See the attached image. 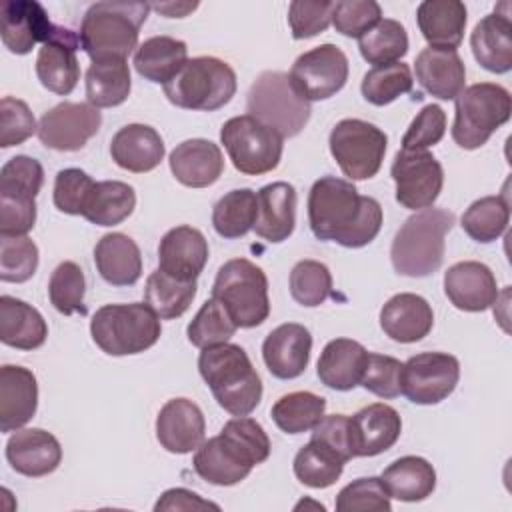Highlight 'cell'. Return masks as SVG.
I'll return each mask as SVG.
<instances>
[{
  "instance_id": "obj_1",
  "label": "cell",
  "mask_w": 512,
  "mask_h": 512,
  "mask_svg": "<svg viewBox=\"0 0 512 512\" xmlns=\"http://www.w3.org/2000/svg\"><path fill=\"white\" fill-rule=\"evenodd\" d=\"M308 222L322 242L362 248L380 232L382 206L372 196H360L350 180L322 176L308 194Z\"/></svg>"
},
{
  "instance_id": "obj_2",
  "label": "cell",
  "mask_w": 512,
  "mask_h": 512,
  "mask_svg": "<svg viewBox=\"0 0 512 512\" xmlns=\"http://www.w3.org/2000/svg\"><path fill=\"white\" fill-rule=\"evenodd\" d=\"M198 370L220 408L232 416H248L262 400V380L246 350L238 344L202 348Z\"/></svg>"
},
{
  "instance_id": "obj_3",
  "label": "cell",
  "mask_w": 512,
  "mask_h": 512,
  "mask_svg": "<svg viewBox=\"0 0 512 512\" xmlns=\"http://www.w3.org/2000/svg\"><path fill=\"white\" fill-rule=\"evenodd\" d=\"M148 2H96L80 22V46L92 62L126 60L138 48L140 26L150 12Z\"/></svg>"
},
{
  "instance_id": "obj_4",
  "label": "cell",
  "mask_w": 512,
  "mask_h": 512,
  "mask_svg": "<svg viewBox=\"0 0 512 512\" xmlns=\"http://www.w3.org/2000/svg\"><path fill=\"white\" fill-rule=\"evenodd\" d=\"M454 214L442 208H424L400 226L390 246V260L398 274L424 278L444 260V238L454 226Z\"/></svg>"
},
{
  "instance_id": "obj_5",
  "label": "cell",
  "mask_w": 512,
  "mask_h": 512,
  "mask_svg": "<svg viewBox=\"0 0 512 512\" xmlns=\"http://www.w3.org/2000/svg\"><path fill=\"white\" fill-rule=\"evenodd\" d=\"M90 334L108 356H130L152 348L162 334V326L146 302L106 304L92 316Z\"/></svg>"
},
{
  "instance_id": "obj_6",
  "label": "cell",
  "mask_w": 512,
  "mask_h": 512,
  "mask_svg": "<svg viewBox=\"0 0 512 512\" xmlns=\"http://www.w3.org/2000/svg\"><path fill=\"white\" fill-rule=\"evenodd\" d=\"M162 88L170 104L178 108L214 112L236 94V72L220 58L196 56Z\"/></svg>"
},
{
  "instance_id": "obj_7",
  "label": "cell",
  "mask_w": 512,
  "mask_h": 512,
  "mask_svg": "<svg viewBox=\"0 0 512 512\" xmlns=\"http://www.w3.org/2000/svg\"><path fill=\"white\" fill-rule=\"evenodd\" d=\"M454 102L452 140L464 150L484 146L512 114L510 92L494 82L472 84L464 88Z\"/></svg>"
},
{
  "instance_id": "obj_8",
  "label": "cell",
  "mask_w": 512,
  "mask_h": 512,
  "mask_svg": "<svg viewBox=\"0 0 512 512\" xmlns=\"http://www.w3.org/2000/svg\"><path fill=\"white\" fill-rule=\"evenodd\" d=\"M212 298H216L238 328H256L270 314L268 278L248 258H232L218 268Z\"/></svg>"
},
{
  "instance_id": "obj_9",
  "label": "cell",
  "mask_w": 512,
  "mask_h": 512,
  "mask_svg": "<svg viewBox=\"0 0 512 512\" xmlns=\"http://www.w3.org/2000/svg\"><path fill=\"white\" fill-rule=\"evenodd\" d=\"M248 114L276 130L282 138H292L302 132L310 120V102L302 100L288 74L266 70L256 76L246 98Z\"/></svg>"
},
{
  "instance_id": "obj_10",
  "label": "cell",
  "mask_w": 512,
  "mask_h": 512,
  "mask_svg": "<svg viewBox=\"0 0 512 512\" xmlns=\"http://www.w3.org/2000/svg\"><path fill=\"white\" fill-rule=\"evenodd\" d=\"M220 142L240 174L272 172L282 158L284 138L250 114L234 116L220 128Z\"/></svg>"
},
{
  "instance_id": "obj_11",
  "label": "cell",
  "mask_w": 512,
  "mask_h": 512,
  "mask_svg": "<svg viewBox=\"0 0 512 512\" xmlns=\"http://www.w3.org/2000/svg\"><path fill=\"white\" fill-rule=\"evenodd\" d=\"M330 154L338 162L344 176L352 180H368L378 174L388 136L376 124L360 118H344L336 122L328 138Z\"/></svg>"
},
{
  "instance_id": "obj_12",
  "label": "cell",
  "mask_w": 512,
  "mask_h": 512,
  "mask_svg": "<svg viewBox=\"0 0 512 512\" xmlns=\"http://www.w3.org/2000/svg\"><path fill=\"white\" fill-rule=\"evenodd\" d=\"M460 380V362L446 352H420L400 370V394L410 402L432 406L446 400Z\"/></svg>"
},
{
  "instance_id": "obj_13",
  "label": "cell",
  "mask_w": 512,
  "mask_h": 512,
  "mask_svg": "<svg viewBox=\"0 0 512 512\" xmlns=\"http://www.w3.org/2000/svg\"><path fill=\"white\" fill-rule=\"evenodd\" d=\"M288 78L302 100H328L348 80V58L336 44H320L294 60Z\"/></svg>"
},
{
  "instance_id": "obj_14",
  "label": "cell",
  "mask_w": 512,
  "mask_h": 512,
  "mask_svg": "<svg viewBox=\"0 0 512 512\" xmlns=\"http://www.w3.org/2000/svg\"><path fill=\"white\" fill-rule=\"evenodd\" d=\"M390 176L396 182V202L408 210L430 208L444 184V170L428 150H398Z\"/></svg>"
},
{
  "instance_id": "obj_15",
  "label": "cell",
  "mask_w": 512,
  "mask_h": 512,
  "mask_svg": "<svg viewBox=\"0 0 512 512\" xmlns=\"http://www.w3.org/2000/svg\"><path fill=\"white\" fill-rule=\"evenodd\" d=\"M102 114L88 102H60L38 122L40 142L58 152H76L100 130Z\"/></svg>"
},
{
  "instance_id": "obj_16",
  "label": "cell",
  "mask_w": 512,
  "mask_h": 512,
  "mask_svg": "<svg viewBox=\"0 0 512 512\" xmlns=\"http://www.w3.org/2000/svg\"><path fill=\"white\" fill-rule=\"evenodd\" d=\"M78 48L80 36L70 28L56 24L36 56V76L46 90L66 96L76 88L80 80Z\"/></svg>"
},
{
  "instance_id": "obj_17",
  "label": "cell",
  "mask_w": 512,
  "mask_h": 512,
  "mask_svg": "<svg viewBox=\"0 0 512 512\" xmlns=\"http://www.w3.org/2000/svg\"><path fill=\"white\" fill-rule=\"evenodd\" d=\"M2 44L12 54H28L36 44H44L54 26L44 6L36 0H6L0 10Z\"/></svg>"
},
{
  "instance_id": "obj_18",
  "label": "cell",
  "mask_w": 512,
  "mask_h": 512,
  "mask_svg": "<svg viewBox=\"0 0 512 512\" xmlns=\"http://www.w3.org/2000/svg\"><path fill=\"white\" fill-rule=\"evenodd\" d=\"M444 294L450 304L464 312H484L498 298L492 270L476 260L452 264L444 274Z\"/></svg>"
},
{
  "instance_id": "obj_19",
  "label": "cell",
  "mask_w": 512,
  "mask_h": 512,
  "mask_svg": "<svg viewBox=\"0 0 512 512\" xmlns=\"http://www.w3.org/2000/svg\"><path fill=\"white\" fill-rule=\"evenodd\" d=\"M192 466L202 480L214 486H234L242 482L256 464L234 440L220 432L196 448Z\"/></svg>"
},
{
  "instance_id": "obj_20",
  "label": "cell",
  "mask_w": 512,
  "mask_h": 512,
  "mask_svg": "<svg viewBox=\"0 0 512 512\" xmlns=\"http://www.w3.org/2000/svg\"><path fill=\"white\" fill-rule=\"evenodd\" d=\"M310 330L296 322L276 326L262 344V358L268 372L280 380H292L304 374L310 362Z\"/></svg>"
},
{
  "instance_id": "obj_21",
  "label": "cell",
  "mask_w": 512,
  "mask_h": 512,
  "mask_svg": "<svg viewBox=\"0 0 512 512\" xmlns=\"http://www.w3.org/2000/svg\"><path fill=\"white\" fill-rule=\"evenodd\" d=\"M206 420L198 404L188 398L168 400L156 416V438L172 454H188L204 442Z\"/></svg>"
},
{
  "instance_id": "obj_22",
  "label": "cell",
  "mask_w": 512,
  "mask_h": 512,
  "mask_svg": "<svg viewBox=\"0 0 512 512\" xmlns=\"http://www.w3.org/2000/svg\"><path fill=\"white\" fill-rule=\"evenodd\" d=\"M6 460L18 474L40 478L60 466L62 446L42 428H20L6 442Z\"/></svg>"
},
{
  "instance_id": "obj_23",
  "label": "cell",
  "mask_w": 512,
  "mask_h": 512,
  "mask_svg": "<svg viewBox=\"0 0 512 512\" xmlns=\"http://www.w3.org/2000/svg\"><path fill=\"white\" fill-rule=\"evenodd\" d=\"M208 262V242L198 228L176 226L158 244V268L178 280H196Z\"/></svg>"
},
{
  "instance_id": "obj_24",
  "label": "cell",
  "mask_w": 512,
  "mask_h": 512,
  "mask_svg": "<svg viewBox=\"0 0 512 512\" xmlns=\"http://www.w3.org/2000/svg\"><path fill=\"white\" fill-rule=\"evenodd\" d=\"M402 432L400 414L384 404L374 402L350 416L352 450L356 456H378L390 450Z\"/></svg>"
},
{
  "instance_id": "obj_25",
  "label": "cell",
  "mask_w": 512,
  "mask_h": 512,
  "mask_svg": "<svg viewBox=\"0 0 512 512\" xmlns=\"http://www.w3.org/2000/svg\"><path fill=\"white\" fill-rule=\"evenodd\" d=\"M38 408V382L32 370L4 364L0 368V432L26 426Z\"/></svg>"
},
{
  "instance_id": "obj_26",
  "label": "cell",
  "mask_w": 512,
  "mask_h": 512,
  "mask_svg": "<svg viewBox=\"0 0 512 512\" xmlns=\"http://www.w3.org/2000/svg\"><path fill=\"white\" fill-rule=\"evenodd\" d=\"M434 326V312L426 298L400 292L394 294L380 310L382 332L400 344H412L430 334Z\"/></svg>"
},
{
  "instance_id": "obj_27",
  "label": "cell",
  "mask_w": 512,
  "mask_h": 512,
  "mask_svg": "<svg viewBox=\"0 0 512 512\" xmlns=\"http://www.w3.org/2000/svg\"><path fill=\"white\" fill-rule=\"evenodd\" d=\"M174 178L188 188H208L224 172V156L218 144L206 138L180 142L168 158Z\"/></svg>"
},
{
  "instance_id": "obj_28",
  "label": "cell",
  "mask_w": 512,
  "mask_h": 512,
  "mask_svg": "<svg viewBox=\"0 0 512 512\" xmlns=\"http://www.w3.org/2000/svg\"><path fill=\"white\" fill-rule=\"evenodd\" d=\"M164 140L148 124H126L110 140V156L122 170L144 174L164 158Z\"/></svg>"
},
{
  "instance_id": "obj_29",
  "label": "cell",
  "mask_w": 512,
  "mask_h": 512,
  "mask_svg": "<svg viewBox=\"0 0 512 512\" xmlns=\"http://www.w3.org/2000/svg\"><path fill=\"white\" fill-rule=\"evenodd\" d=\"M258 216L254 232L266 242H284L296 226V188L288 182H272L258 190Z\"/></svg>"
},
{
  "instance_id": "obj_30",
  "label": "cell",
  "mask_w": 512,
  "mask_h": 512,
  "mask_svg": "<svg viewBox=\"0 0 512 512\" xmlns=\"http://www.w3.org/2000/svg\"><path fill=\"white\" fill-rule=\"evenodd\" d=\"M418 84L438 100H454L466 82V68L456 50L424 48L414 62Z\"/></svg>"
},
{
  "instance_id": "obj_31",
  "label": "cell",
  "mask_w": 512,
  "mask_h": 512,
  "mask_svg": "<svg viewBox=\"0 0 512 512\" xmlns=\"http://www.w3.org/2000/svg\"><path fill=\"white\" fill-rule=\"evenodd\" d=\"M368 360V350L352 338L330 340L316 366L320 382L332 390L346 392L360 384Z\"/></svg>"
},
{
  "instance_id": "obj_32",
  "label": "cell",
  "mask_w": 512,
  "mask_h": 512,
  "mask_svg": "<svg viewBox=\"0 0 512 512\" xmlns=\"http://www.w3.org/2000/svg\"><path fill=\"white\" fill-rule=\"evenodd\" d=\"M416 22L430 48L456 50L464 38L468 12L460 0H424L416 10Z\"/></svg>"
},
{
  "instance_id": "obj_33",
  "label": "cell",
  "mask_w": 512,
  "mask_h": 512,
  "mask_svg": "<svg viewBox=\"0 0 512 512\" xmlns=\"http://www.w3.org/2000/svg\"><path fill=\"white\" fill-rule=\"evenodd\" d=\"M470 48L476 62L492 72L506 74L512 70V22L510 14L492 12L484 16L470 34Z\"/></svg>"
},
{
  "instance_id": "obj_34",
  "label": "cell",
  "mask_w": 512,
  "mask_h": 512,
  "mask_svg": "<svg viewBox=\"0 0 512 512\" xmlns=\"http://www.w3.org/2000/svg\"><path fill=\"white\" fill-rule=\"evenodd\" d=\"M94 264L102 280L112 286H132L142 276L140 248L122 232L104 234L96 242Z\"/></svg>"
},
{
  "instance_id": "obj_35",
  "label": "cell",
  "mask_w": 512,
  "mask_h": 512,
  "mask_svg": "<svg viewBox=\"0 0 512 512\" xmlns=\"http://www.w3.org/2000/svg\"><path fill=\"white\" fill-rule=\"evenodd\" d=\"M48 324L42 314L24 300L0 296V340L16 350H36L46 342Z\"/></svg>"
},
{
  "instance_id": "obj_36",
  "label": "cell",
  "mask_w": 512,
  "mask_h": 512,
  "mask_svg": "<svg viewBox=\"0 0 512 512\" xmlns=\"http://www.w3.org/2000/svg\"><path fill=\"white\" fill-rule=\"evenodd\" d=\"M380 480L390 498L400 502H420L434 492L436 470L426 458L402 456L384 468Z\"/></svg>"
},
{
  "instance_id": "obj_37",
  "label": "cell",
  "mask_w": 512,
  "mask_h": 512,
  "mask_svg": "<svg viewBox=\"0 0 512 512\" xmlns=\"http://www.w3.org/2000/svg\"><path fill=\"white\" fill-rule=\"evenodd\" d=\"M188 62L186 42L172 36H152L144 40L134 54L136 72L154 84L170 82Z\"/></svg>"
},
{
  "instance_id": "obj_38",
  "label": "cell",
  "mask_w": 512,
  "mask_h": 512,
  "mask_svg": "<svg viewBox=\"0 0 512 512\" xmlns=\"http://www.w3.org/2000/svg\"><path fill=\"white\" fill-rule=\"evenodd\" d=\"M132 90L126 60L92 62L86 70V100L100 108H114L128 100Z\"/></svg>"
},
{
  "instance_id": "obj_39",
  "label": "cell",
  "mask_w": 512,
  "mask_h": 512,
  "mask_svg": "<svg viewBox=\"0 0 512 512\" xmlns=\"http://www.w3.org/2000/svg\"><path fill=\"white\" fill-rule=\"evenodd\" d=\"M136 208V192L120 180L96 182L82 216L96 226H116Z\"/></svg>"
},
{
  "instance_id": "obj_40",
  "label": "cell",
  "mask_w": 512,
  "mask_h": 512,
  "mask_svg": "<svg viewBox=\"0 0 512 512\" xmlns=\"http://www.w3.org/2000/svg\"><path fill=\"white\" fill-rule=\"evenodd\" d=\"M196 288V280H178L158 268L146 278L144 302L160 320H174L190 308Z\"/></svg>"
},
{
  "instance_id": "obj_41",
  "label": "cell",
  "mask_w": 512,
  "mask_h": 512,
  "mask_svg": "<svg viewBox=\"0 0 512 512\" xmlns=\"http://www.w3.org/2000/svg\"><path fill=\"white\" fill-rule=\"evenodd\" d=\"M258 216V196L250 188L226 192L212 208V226L226 240L246 236Z\"/></svg>"
},
{
  "instance_id": "obj_42",
  "label": "cell",
  "mask_w": 512,
  "mask_h": 512,
  "mask_svg": "<svg viewBox=\"0 0 512 512\" xmlns=\"http://www.w3.org/2000/svg\"><path fill=\"white\" fill-rule=\"evenodd\" d=\"M324 412L326 398L308 390H298L280 396L274 402L270 416L282 432L302 434L312 430L324 418Z\"/></svg>"
},
{
  "instance_id": "obj_43",
  "label": "cell",
  "mask_w": 512,
  "mask_h": 512,
  "mask_svg": "<svg viewBox=\"0 0 512 512\" xmlns=\"http://www.w3.org/2000/svg\"><path fill=\"white\" fill-rule=\"evenodd\" d=\"M510 222V204L506 196H484L474 200L462 214L464 232L480 244L498 240Z\"/></svg>"
},
{
  "instance_id": "obj_44",
  "label": "cell",
  "mask_w": 512,
  "mask_h": 512,
  "mask_svg": "<svg viewBox=\"0 0 512 512\" xmlns=\"http://www.w3.org/2000/svg\"><path fill=\"white\" fill-rule=\"evenodd\" d=\"M362 58L372 66L400 62L408 52L406 28L392 18H382L366 34L358 38Z\"/></svg>"
},
{
  "instance_id": "obj_45",
  "label": "cell",
  "mask_w": 512,
  "mask_h": 512,
  "mask_svg": "<svg viewBox=\"0 0 512 512\" xmlns=\"http://www.w3.org/2000/svg\"><path fill=\"white\" fill-rule=\"evenodd\" d=\"M344 460L322 444L310 440L294 456V474L308 488H328L332 486L344 470Z\"/></svg>"
},
{
  "instance_id": "obj_46",
  "label": "cell",
  "mask_w": 512,
  "mask_h": 512,
  "mask_svg": "<svg viewBox=\"0 0 512 512\" xmlns=\"http://www.w3.org/2000/svg\"><path fill=\"white\" fill-rule=\"evenodd\" d=\"M412 72L404 62H392L382 66H372L360 84L362 96L366 102L374 106H386L394 102L398 96L408 94L412 90Z\"/></svg>"
},
{
  "instance_id": "obj_47",
  "label": "cell",
  "mask_w": 512,
  "mask_h": 512,
  "mask_svg": "<svg viewBox=\"0 0 512 512\" xmlns=\"http://www.w3.org/2000/svg\"><path fill=\"white\" fill-rule=\"evenodd\" d=\"M84 292L86 280L82 268L72 260L60 262L48 280L50 304L64 316L86 314Z\"/></svg>"
},
{
  "instance_id": "obj_48",
  "label": "cell",
  "mask_w": 512,
  "mask_h": 512,
  "mask_svg": "<svg viewBox=\"0 0 512 512\" xmlns=\"http://www.w3.org/2000/svg\"><path fill=\"white\" fill-rule=\"evenodd\" d=\"M236 330L238 326L232 322L224 306L216 298H210L202 304V308L196 312V316L188 324L186 336L192 346L202 350L208 346L228 342Z\"/></svg>"
},
{
  "instance_id": "obj_49",
  "label": "cell",
  "mask_w": 512,
  "mask_h": 512,
  "mask_svg": "<svg viewBox=\"0 0 512 512\" xmlns=\"http://www.w3.org/2000/svg\"><path fill=\"white\" fill-rule=\"evenodd\" d=\"M290 294L306 306L316 308L332 294V274L326 264L318 260H300L290 272Z\"/></svg>"
},
{
  "instance_id": "obj_50",
  "label": "cell",
  "mask_w": 512,
  "mask_h": 512,
  "mask_svg": "<svg viewBox=\"0 0 512 512\" xmlns=\"http://www.w3.org/2000/svg\"><path fill=\"white\" fill-rule=\"evenodd\" d=\"M38 268V246L28 236H0V280L22 284Z\"/></svg>"
},
{
  "instance_id": "obj_51",
  "label": "cell",
  "mask_w": 512,
  "mask_h": 512,
  "mask_svg": "<svg viewBox=\"0 0 512 512\" xmlns=\"http://www.w3.org/2000/svg\"><path fill=\"white\" fill-rule=\"evenodd\" d=\"M44 182L42 164L32 156H12L0 170V196L36 200Z\"/></svg>"
},
{
  "instance_id": "obj_52",
  "label": "cell",
  "mask_w": 512,
  "mask_h": 512,
  "mask_svg": "<svg viewBox=\"0 0 512 512\" xmlns=\"http://www.w3.org/2000/svg\"><path fill=\"white\" fill-rule=\"evenodd\" d=\"M338 512H390V496L380 478H356L336 496Z\"/></svg>"
},
{
  "instance_id": "obj_53",
  "label": "cell",
  "mask_w": 512,
  "mask_h": 512,
  "mask_svg": "<svg viewBox=\"0 0 512 512\" xmlns=\"http://www.w3.org/2000/svg\"><path fill=\"white\" fill-rule=\"evenodd\" d=\"M96 182L80 168H64L54 180V206L72 216H82Z\"/></svg>"
},
{
  "instance_id": "obj_54",
  "label": "cell",
  "mask_w": 512,
  "mask_h": 512,
  "mask_svg": "<svg viewBox=\"0 0 512 512\" xmlns=\"http://www.w3.org/2000/svg\"><path fill=\"white\" fill-rule=\"evenodd\" d=\"M382 20V8L374 0L334 2L332 24L336 32L348 38H360Z\"/></svg>"
},
{
  "instance_id": "obj_55",
  "label": "cell",
  "mask_w": 512,
  "mask_h": 512,
  "mask_svg": "<svg viewBox=\"0 0 512 512\" xmlns=\"http://www.w3.org/2000/svg\"><path fill=\"white\" fill-rule=\"evenodd\" d=\"M400 370L402 362L398 358L368 352L360 386H364L378 398H396L400 396Z\"/></svg>"
},
{
  "instance_id": "obj_56",
  "label": "cell",
  "mask_w": 512,
  "mask_h": 512,
  "mask_svg": "<svg viewBox=\"0 0 512 512\" xmlns=\"http://www.w3.org/2000/svg\"><path fill=\"white\" fill-rule=\"evenodd\" d=\"M38 132L34 114L24 100L4 96L0 102V146L10 148Z\"/></svg>"
},
{
  "instance_id": "obj_57",
  "label": "cell",
  "mask_w": 512,
  "mask_h": 512,
  "mask_svg": "<svg viewBox=\"0 0 512 512\" xmlns=\"http://www.w3.org/2000/svg\"><path fill=\"white\" fill-rule=\"evenodd\" d=\"M334 2L294 0L288 6V24L294 40H306L324 32L332 24Z\"/></svg>"
},
{
  "instance_id": "obj_58",
  "label": "cell",
  "mask_w": 512,
  "mask_h": 512,
  "mask_svg": "<svg viewBox=\"0 0 512 512\" xmlns=\"http://www.w3.org/2000/svg\"><path fill=\"white\" fill-rule=\"evenodd\" d=\"M444 132L446 112L438 104H426L410 122L402 138V150H428L444 138Z\"/></svg>"
},
{
  "instance_id": "obj_59",
  "label": "cell",
  "mask_w": 512,
  "mask_h": 512,
  "mask_svg": "<svg viewBox=\"0 0 512 512\" xmlns=\"http://www.w3.org/2000/svg\"><path fill=\"white\" fill-rule=\"evenodd\" d=\"M220 432L234 440L254 460V464H262L270 456V438L262 424L250 416H236L228 420Z\"/></svg>"
},
{
  "instance_id": "obj_60",
  "label": "cell",
  "mask_w": 512,
  "mask_h": 512,
  "mask_svg": "<svg viewBox=\"0 0 512 512\" xmlns=\"http://www.w3.org/2000/svg\"><path fill=\"white\" fill-rule=\"evenodd\" d=\"M310 440L322 444L330 452H334L344 462L354 458L352 436H350V416L346 414H330L312 428Z\"/></svg>"
},
{
  "instance_id": "obj_61",
  "label": "cell",
  "mask_w": 512,
  "mask_h": 512,
  "mask_svg": "<svg viewBox=\"0 0 512 512\" xmlns=\"http://www.w3.org/2000/svg\"><path fill=\"white\" fill-rule=\"evenodd\" d=\"M36 222V200L0 196V236H26Z\"/></svg>"
},
{
  "instance_id": "obj_62",
  "label": "cell",
  "mask_w": 512,
  "mask_h": 512,
  "mask_svg": "<svg viewBox=\"0 0 512 512\" xmlns=\"http://www.w3.org/2000/svg\"><path fill=\"white\" fill-rule=\"evenodd\" d=\"M156 512H188V510H220L218 504L204 500L200 494L186 488H170L166 490L158 502L154 504Z\"/></svg>"
},
{
  "instance_id": "obj_63",
  "label": "cell",
  "mask_w": 512,
  "mask_h": 512,
  "mask_svg": "<svg viewBox=\"0 0 512 512\" xmlns=\"http://www.w3.org/2000/svg\"><path fill=\"white\" fill-rule=\"evenodd\" d=\"M150 8L160 12L166 18H184L198 8V2H160V4H150Z\"/></svg>"
},
{
  "instance_id": "obj_64",
  "label": "cell",
  "mask_w": 512,
  "mask_h": 512,
  "mask_svg": "<svg viewBox=\"0 0 512 512\" xmlns=\"http://www.w3.org/2000/svg\"><path fill=\"white\" fill-rule=\"evenodd\" d=\"M300 508H314V510H320V512H324V510H326V508H324V504H320V502H312V500H308V498L300 500V502L294 506V510H300Z\"/></svg>"
}]
</instances>
